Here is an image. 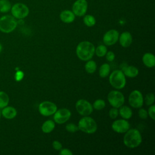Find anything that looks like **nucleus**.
<instances>
[{"instance_id": "obj_1", "label": "nucleus", "mask_w": 155, "mask_h": 155, "mask_svg": "<svg viewBox=\"0 0 155 155\" xmlns=\"http://www.w3.org/2000/svg\"><path fill=\"white\" fill-rule=\"evenodd\" d=\"M95 47L89 41H82L78 44L76 53L78 58L84 61H87L92 58L94 54Z\"/></svg>"}, {"instance_id": "obj_2", "label": "nucleus", "mask_w": 155, "mask_h": 155, "mask_svg": "<svg viewBox=\"0 0 155 155\" xmlns=\"http://www.w3.org/2000/svg\"><path fill=\"white\" fill-rule=\"evenodd\" d=\"M142 141V136L138 130L131 128L125 133L123 142L126 147L130 148H136L140 145Z\"/></svg>"}, {"instance_id": "obj_3", "label": "nucleus", "mask_w": 155, "mask_h": 155, "mask_svg": "<svg viewBox=\"0 0 155 155\" xmlns=\"http://www.w3.org/2000/svg\"><path fill=\"white\" fill-rule=\"evenodd\" d=\"M79 130L87 134L95 133L97 128L96 122L92 117L87 116L82 117L78 122Z\"/></svg>"}, {"instance_id": "obj_4", "label": "nucleus", "mask_w": 155, "mask_h": 155, "mask_svg": "<svg viewBox=\"0 0 155 155\" xmlns=\"http://www.w3.org/2000/svg\"><path fill=\"white\" fill-rule=\"evenodd\" d=\"M17 25V20L12 15H5L0 18V31L2 33L12 32L15 30Z\"/></svg>"}, {"instance_id": "obj_5", "label": "nucleus", "mask_w": 155, "mask_h": 155, "mask_svg": "<svg viewBox=\"0 0 155 155\" xmlns=\"http://www.w3.org/2000/svg\"><path fill=\"white\" fill-rule=\"evenodd\" d=\"M109 82L116 89H122L126 84V78L123 71L120 70L113 71L110 75Z\"/></svg>"}, {"instance_id": "obj_6", "label": "nucleus", "mask_w": 155, "mask_h": 155, "mask_svg": "<svg viewBox=\"0 0 155 155\" xmlns=\"http://www.w3.org/2000/svg\"><path fill=\"white\" fill-rule=\"evenodd\" d=\"M12 15L16 19H22L29 14V8L25 4L17 2L12 6L10 10Z\"/></svg>"}, {"instance_id": "obj_7", "label": "nucleus", "mask_w": 155, "mask_h": 155, "mask_svg": "<svg viewBox=\"0 0 155 155\" xmlns=\"http://www.w3.org/2000/svg\"><path fill=\"white\" fill-rule=\"evenodd\" d=\"M109 104L113 107L117 108L120 107L125 102L124 94L119 91L112 90L109 92L107 96Z\"/></svg>"}, {"instance_id": "obj_8", "label": "nucleus", "mask_w": 155, "mask_h": 155, "mask_svg": "<svg viewBox=\"0 0 155 155\" xmlns=\"http://www.w3.org/2000/svg\"><path fill=\"white\" fill-rule=\"evenodd\" d=\"M75 107L78 113L83 116L90 115L93 111V105L85 99L78 100L76 103Z\"/></svg>"}, {"instance_id": "obj_9", "label": "nucleus", "mask_w": 155, "mask_h": 155, "mask_svg": "<svg viewBox=\"0 0 155 155\" xmlns=\"http://www.w3.org/2000/svg\"><path fill=\"white\" fill-rule=\"evenodd\" d=\"M143 101L142 93L137 90L132 91L128 96L129 104L133 108H141L143 104Z\"/></svg>"}, {"instance_id": "obj_10", "label": "nucleus", "mask_w": 155, "mask_h": 155, "mask_svg": "<svg viewBox=\"0 0 155 155\" xmlns=\"http://www.w3.org/2000/svg\"><path fill=\"white\" fill-rule=\"evenodd\" d=\"M39 112L44 116H49L53 115L58 110L55 104L50 101H44L39 104L38 107Z\"/></svg>"}, {"instance_id": "obj_11", "label": "nucleus", "mask_w": 155, "mask_h": 155, "mask_svg": "<svg viewBox=\"0 0 155 155\" xmlns=\"http://www.w3.org/2000/svg\"><path fill=\"white\" fill-rule=\"evenodd\" d=\"M54 122L58 124H62L69 120L71 117V111L67 108L57 110L53 114Z\"/></svg>"}, {"instance_id": "obj_12", "label": "nucleus", "mask_w": 155, "mask_h": 155, "mask_svg": "<svg viewBox=\"0 0 155 155\" xmlns=\"http://www.w3.org/2000/svg\"><path fill=\"white\" fill-rule=\"evenodd\" d=\"M88 9V2L86 0H76L73 4L72 12L75 16H83Z\"/></svg>"}, {"instance_id": "obj_13", "label": "nucleus", "mask_w": 155, "mask_h": 155, "mask_svg": "<svg viewBox=\"0 0 155 155\" xmlns=\"http://www.w3.org/2000/svg\"><path fill=\"white\" fill-rule=\"evenodd\" d=\"M119 33L118 31L114 29H111L107 31L103 36V42L106 45H113L115 44L119 39Z\"/></svg>"}, {"instance_id": "obj_14", "label": "nucleus", "mask_w": 155, "mask_h": 155, "mask_svg": "<svg viewBox=\"0 0 155 155\" xmlns=\"http://www.w3.org/2000/svg\"><path fill=\"white\" fill-rule=\"evenodd\" d=\"M130 123L124 119L116 120L111 125L113 130L117 133H125L130 129Z\"/></svg>"}, {"instance_id": "obj_15", "label": "nucleus", "mask_w": 155, "mask_h": 155, "mask_svg": "<svg viewBox=\"0 0 155 155\" xmlns=\"http://www.w3.org/2000/svg\"><path fill=\"white\" fill-rule=\"evenodd\" d=\"M119 43L123 47L127 48L131 45L133 41L131 34L128 31H124L119 36Z\"/></svg>"}, {"instance_id": "obj_16", "label": "nucleus", "mask_w": 155, "mask_h": 155, "mask_svg": "<svg viewBox=\"0 0 155 155\" xmlns=\"http://www.w3.org/2000/svg\"><path fill=\"white\" fill-rule=\"evenodd\" d=\"M61 20L66 24L73 22L75 19V15L74 13L69 10H65L61 12L59 15Z\"/></svg>"}, {"instance_id": "obj_17", "label": "nucleus", "mask_w": 155, "mask_h": 155, "mask_svg": "<svg viewBox=\"0 0 155 155\" xmlns=\"http://www.w3.org/2000/svg\"><path fill=\"white\" fill-rule=\"evenodd\" d=\"M1 114H2L4 117L8 119H12L16 116L17 111L13 107L6 106L2 108Z\"/></svg>"}, {"instance_id": "obj_18", "label": "nucleus", "mask_w": 155, "mask_h": 155, "mask_svg": "<svg viewBox=\"0 0 155 155\" xmlns=\"http://www.w3.org/2000/svg\"><path fill=\"white\" fill-rule=\"evenodd\" d=\"M142 62L148 68L154 67L155 65V56L151 53H146L142 56Z\"/></svg>"}, {"instance_id": "obj_19", "label": "nucleus", "mask_w": 155, "mask_h": 155, "mask_svg": "<svg viewBox=\"0 0 155 155\" xmlns=\"http://www.w3.org/2000/svg\"><path fill=\"white\" fill-rule=\"evenodd\" d=\"M125 76L128 78H135L139 74V70L133 65H128L123 68L122 70Z\"/></svg>"}, {"instance_id": "obj_20", "label": "nucleus", "mask_w": 155, "mask_h": 155, "mask_svg": "<svg viewBox=\"0 0 155 155\" xmlns=\"http://www.w3.org/2000/svg\"><path fill=\"white\" fill-rule=\"evenodd\" d=\"M119 114H120L123 119L127 120L131 117L133 112L131 108L129 107L126 105H122L120 107H119Z\"/></svg>"}, {"instance_id": "obj_21", "label": "nucleus", "mask_w": 155, "mask_h": 155, "mask_svg": "<svg viewBox=\"0 0 155 155\" xmlns=\"http://www.w3.org/2000/svg\"><path fill=\"white\" fill-rule=\"evenodd\" d=\"M54 127L55 122L51 120H47L42 124L41 130L45 133H50L53 131Z\"/></svg>"}, {"instance_id": "obj_22", "label": "nucleus", "mask_w": 155, "mask_h": 155, "mask_svg": "<svg viewBox=\"0 0 155 155\" xmlns=\"http://www.w3.org/2000/svg\"><path fill=\"white\" fill-rule=\"evenodd\" d=\"M12 4L8 0H0V13H6L10 11Z\"/></svg>"}, {"instance_id": "obj_23", "label": "nucleus", "mask_w": 155, "mask_h": 155, "mask_svg": "<svg viewBox=\"0 0 155 155\" xmlns=\"http://www.w3.org/2000/svg\"><path fill=\"white\" fill-rule=\"evenodd\" d=\"M110 70H111L110 65L108 64H107V63L103 64L100 67L99 70V74L100 77L102 78H105L107 76H108V74H110Z\"/></svg>"}, {"instance_id": "obj_24", "label": "nucleus", "mask_w": 155, "mask_h": 155, "mask_svg": "<svg viewBox=\"0 0 155 155\" xmlns=\"http://www.w3.org/2000/svg\"><path fill=\"white\" fill-rule=\"evenodd\" d=\"M97 68V65L95 61L93 60H88L87 61V63L85 65V70L86 72L89 74L94 73Z\"/></svg>"}, {"instance_id": "obj_25", "label": "nucleus", "mask_w": 155, "mask_h": 155, "mask_svg": "<svg viewBox=\"0 0 155 155\" xmlns=\"http://www.w3.org/2000/svg\"><path fill=\"white\" fill-rule=\"evenodd\" d=\"M83 21L84 24L87 27H93L96 24V21L95 18L91 15H84L83 18Z\"/></svg>"}, {"instance_id": "obj_26", "label": "nucleus", "mask_w": 155, "mask_h": 155, "mask_svg": "<svg viewBox=\"0 0 155 155\" xmlns=\"http://www.w3.org/2000/svg\"><path fill=\"white\" fill-rule=\"evenodd\" d=\"M9 102V97L4 91H0V108H3L7 106Z\"/></svg>"}, {"instance_id": "obj_27", "label": "nucleus", "mask_w": 155, "mask_h": 155, "mask_svg": "<svg viewBox=\"0 0 155 155\" xmlns=\"http://www.w3.org/2000/svg\"><path fill=\"white\" fill-rule=\"evenodd\" d=\"M107 52V47L104 45L101 44L98 45L96 48H95L94 53L98 57L101 58L105 56Z\"/></svg>"}, {"instance_id": "obj_28", "label": "nucleus", "mask_w": 155, "mask_h": 155, "mask_svg": "<svg viewBox=\"0 0 155 155\" xmlns=\"http://www.w3.org/2000/svg\"><path fill=\"white\" fill-rule=\"evenodd\" d=\"M105 107V102L103 99H101L96 100L93 104V108L96 110H101L103 108H104Z\"/></svg>"}, {"instance_id": "obj_29", "label": "nucleus", "mask_w": 155, "mask_h": 155, "mask_svg": "<svg viewBox=\"0 0 155 155\" xmlns=\"http://www.w3.org/2000/svg\"><path fill=\"white\" fill-rule=\"evenodd\" d=\"M65 129L68 132L70 133H75L79 130L78 126L73 123H69L66 125Z\"/></svg>"}, {"instance_id": "obj_30", "label": "nucleus", "mask_w": 155, "mask_h": 155, "mask_svg": "<svg viewBox=\"0 0 155 155\" xmlns=\"http://www.w3.org/2000/svg\"><path fill=\"white\" fill-rule=\"evenodd\" d=\"M145 104L147 105H151L153 104L154 102V95L153 93H149L147 94L145 98Z\"/></svg>"}, {"instance_id": "obj_31", "label": "nucleus", "mask_w": 155, "mask_h": 155, "mask_svg": "<svg viewBox=\"0 0 155 155\" xmlns=\"http://www.w3.org/2000/svg\"><path fill=\"white\" fill-rule=\"evenodd\" d=\"M119 115V110L117 108L113 107L109 111V116L111 119H114Z\"/></svg>"}, {"instance_id": "obj_32", "label": "nucleus", "mask_w": 155, "mask_h": 155, "mask_svg": "<svg viewBox=\"0 0 155 155\" xmlns=\"http://www.w3.org/2000/svg\"><path fill=\"white\" fill-rule=\"evenodd\" d=\"M150 106V107L148 108V111H147L148 114L153 120H154L155 119V105L152 104Z\"/></svg>"}, {"instance_id": "obj_33", "label": "nucleus", "mask_w": 155, "mask_h": 155, "mask_svg": "<svg viewBox=\"0 0 155 155\" xmlns=\"http://www.w3.org/2000/svg\"><path fill=\"white\" fill-rule=\"evenodd\" d=\"M139 110L138 111V115L139 116L140 118L142 119H145L148 117V112L146 110H145L144 108H139Z\"/></svg>"}, {"instance_id": "obj_34", "label": "nucleus", "mask_w": 155, "mask_h": 155, "mask_svg": "<svg viewBox=\"0 0 155 155\" xmlns=\"http://www.w3.org/2000/svg\"><path fill=\"white\" fill-rule=\"evenodd\" d=\"M105 57H106V59L108 62H112L114 61V59L115 58V54L113 51H109L107 52V53L105 54Z\"/></svg>"}, {"instance_id": "obj_35", "label": "nucleus", "mask_w": 155, "mask_h": 155, "mask_svg": "<svg viewBox=\"0 0 155 155\" xmlns=\"http://www.w3.org/2000/svg\"><path fill=\"white\" fill-rule=\"evenodd\" d=\"M52 146H53V148L55 150H57V151H59L60 150H61L62 148V143L58 140L53 141L52 143Z\"/></svg>"}, {"instance_id": "obj_36", "label": "nucleus", "mask_w": 155, "mask_h": 155, "mask_svg": "<svg viewBox=\"0 0 155 155\" xmlns=\"http://www.w3.org/2000/svg\"><path fill=\"white\" fill-rule=\"evenodd\" d=\"M59 154L61 155H72L73 153L68 148H62L59 150Z\"/></svg>"}, {"instance_id": "obj_37", "label": "nucleus", "mask_w": 155, "mask_h": 155, "mask_svg": "<svg viewBox=\"0 0 155 155\" xmlns=\"http://www.w3.org/2000/svg\"><path fill=\"white\" fill-rule=\"evenodd\" d=\"M24 73L21 71H18L16 74H15V79L16 81H20L21 80H22L23 79V77H24Z\"/></svg>"}, {"instance_id": "obj_38", "label": "nucleus", "mask_w": 155, "mask_h": 155, "mask_svg": "<svg viewBox=\"0 0 155 155\" xmlns=\"http://www.w3.org/2000/svg\"><path fill=\"white\" fill-rule=\"evenodd\" d=\"M1 50H2V45H1V44L0 43V52L1 51Z\"/></svg>"}, {"instance_id": "obj_39", "label": "nucleus", "mask_w": 155, "mask_h": 155, "mask_svg": "<svg viewBox=\"0 0 155 155\" xmlns=\"http://www.w3.org/2000/svg\"><path fill=\"white\" fill-rule=\"evenodd\" d=\"M1 111H0V117H1Z\"/></svg>"}]
</instances>
